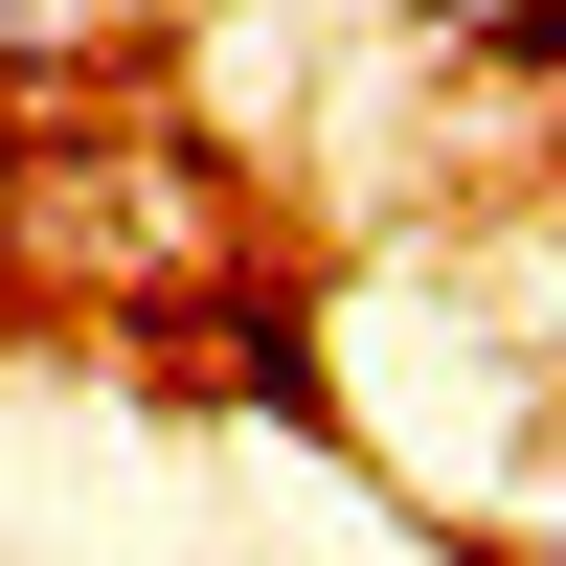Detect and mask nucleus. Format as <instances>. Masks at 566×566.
Returning a JSON list of instances; mask_svg holds the SVG:
<instances>
[{"label":"nucleus","mask_w":566,"mask_h":566,"mask_svg":"<svg viewBox=\"0 0 566 566\" xmlns=\"http://www.w3.org/2000/svg\"><path fill=\"white\" fill-rule=\"evenodd\" d=\"M159 23V0H0V45H23V69H91V45H136Z\"/></svg>","instance_id":"1"},{"label":"nucleus","mask_w":566,"mask_h":566,"mask_svg":"<svg viewBox=\"0 0 566 566\" xmlns=\"http://www.w3.org/2000/svg\"><path fill=\"white\" fill-rule=\"evenodd\" d=\"M476 69L499 91H566V0H476Z\"/></svg>","instance_id":"2"}]
</instances>
